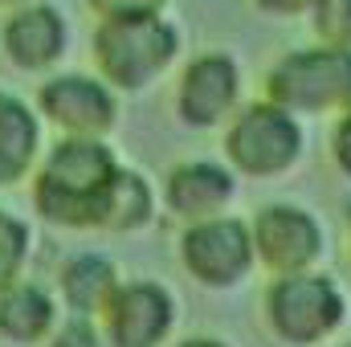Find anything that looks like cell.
Returning <instances> with one entry per match:
<instances>
[{"mask_svg": "<svg viewBox=\"0 0 351 347\" xmlns=\"http://www.w3.org/2000/svg\"><path fill=\"white\" fill-rule=\"evenodd\" d=\"M119 164L114 156L94 139L74 135L58 143L45 160V168L33 180V204L49 225L62 229H94L98 225V204L106 184L114 180Z\"/></svg>", "mask_w": 351, "mask_h": 347, "instance_id": "obj_1", "label": "cell"}, {"mask_svg": "<svg viewBox=\"0 0 351 347\" xmlns=\"http://www.w3.org/2000/svg\"><path fill=\"white\" fill-rule=\"evenodd\" d=\"M262 315L278 344L323 347L348 323L351 302L339 278L315 265V270H298V274H278L265 286Z\"/></svg>", "mask_w": 351, "mask_h": 347, "instance_id": "obj_2", "label": "cell"}, {"mask_svg": "<svg viewBox=\"0 0 351 347\" xmlns=\"http://www.w3.org/2000/svg\"><path fill=\"white\" fill-rule=\"evenodd\" d=\"M269 102L294 115H327L351 110V49L323 45L282 58L269 70Z\"/></svg>", "mask_w": 351, "mask_h": 347, "instance_id": "obj_3", "label": "cell"}, {"mask_svg": "<svg viewBox=\"0 0 351 347\" xmlns=\"http://www.w3.org/2000/svg\"><path fill=\"white\" fill-rule=\"evenodd\" d=\"M302 127L294 119V110L278 106V102H258L250 110H241L225 135V156L241 176L254 180H274L286 176L302 160Z\"/></svg>", "mask_w": 351, "mask_h": 347, "instance_id": "obj_4", "label": "cell"}, {"mask_svg": "<svg viewBox=\"0 0 351 347\" xmlns=\"http://www.w3.org/2000/svg\"><path fill=\"white\" fill-rule=\"evenodd\" d=\"M180 261H184L188 278L204 290L241 286L258 265L250 221H237L225 213L204 217V221H188V229L180 237Z\"/></svg>", "mask_w": 351, "mask_h": 347, "instance_id": "obj_5", "label": "cell"}, {"mask_svg": "<svg viewBox=\"0 0 351 347\" xmlns=\"http://www.w3.org/2000/svg\"><path fill=\"white\" fill-rule=\"evenodd\" d=\"M250 229H254L258 265L269 270V278L315 270L327 254V229L302 204H265L250 221Z\"/></svg>", "mask_w": 351, "mask_h": 347, "instance_id": "obj_6", "label": "cell"}, {"mask_svg": "<svg viewBox=\"0 0 351 347\" xmlns=\"http://www.w3.org/2000/svg\"><path fill=\"white\" fill-rule=\"evenodd\" d=\"M98 62L110 82L119 86H143L152 74H160L176 53V33L156 16H123L106 21L94 37Z\"/></svg>", "mask_w": 351, "mask_h": 347, "instance_id": "obj_7", "label": "cell"}, {"mask_svg": "<svg viewBox=\"0 0 351 347\" xmlns=\"http://www.w3.org/2000/svg\"><path fill=\"white\" fill-rule=\"evenodd\" d=\"M98 319L110 347H160L176 327V298L164 282L135 278L114 290Z\"/></svg>", "mask_w": 351, "mask_h": 347, "instance_id": "obj_8", "label": "cell"}, {"mask_svg": "<svg viewBox=\"0 0 351 347\" xmlns=\"http://www.w3.org/2000/svg\"><path fill=\"white\" fill-rule=\"evenodd\" d=\"M237 192V180L229 168L221 164H208V160H196V164H180L168 176V208L184 221H204V217H221L229 208Z\"/></svg>", "mask_w": 351, "mask_h": 347, "instance_id": "obj_9", "label": "cell"}, {"mask_svg": "<svg viewBox=\"0 0 351 347\" xmlns=\"http://www.w3.org/2000/svg\"><path fill=\"white\" fill-rule=\"evenodd\" d=\"M237 66L229 58H200L180 86V115L192 127H217L237 102Z\"/></svg>", "mask_w": 351, "mask_h": 347, "instance_id": "obj_10", "label": "cell"}, {"mask_svg": "<svg viewBox=\"0 0 351 347\" xmlns=\"http://www.w3.org/2000/svg\"><path fill=\"white\" fill-rule=\"evenodd\" d=\"M58 327V298L25 278L0 282V339L8 344H45Z\"/></svg>", "mask_w": 351, "mask_h": 347, "instance_id": "obj_11", "label": "cell"}, {"mask_svg": "<svg viewBox=\"0 0 351 347\" xmlns=\"http://www.w3.org/2000/svg\"><path fill=\"white\" fill-rule=\"evenodd\" d=\"M41 110L66 127L70 135H102L110 123H114V102L110 94L98 86V82H86V78H58L41 90Z\"/></svg>", "mask_w": 351, "mask_h": 347, "instance_id": "obj_12", "label": "cell"}, {"mask_svg": "<svg viewBox=\"0 0 351 347\" xmlns=\"http://www.w3.org/2000/svg\"><path fill=\"white\" fill-rule=\"evenodd\" d=\"M119 286H123V278H119L114 261L102 254H78L58 274V294L70 307V315H90V319H98L106 311V302L114 298Z\"/></svg>", "mask_w": 351, "mask_h": 347, "instance_id": "obj_13", "label": "cell"}, {"mask_svg": "<svg viewBox=\"0 0 351 347\" xmlns=\"http://www.w3.org/2000/svg\"><path fill=\"white\" fill-rule=\"evenodd\" d=\"M156 213V196H152V184L139 172H114V180L106 184L102 192V204H98V225L102 233H135L152 221Z\"/></svg>", "mask_w": 351, "mask_h": 347, "instance_id": "obj_14", "label": "cell"}, {"mask_svg": "<svg viewBox=\"0 0 351 347\" xmlns=\"http://www.w3.org/2000/svg\"><path fill=\"white\" fill-rule=\"evenodd\" d=\"M37 156V119L16 98L0 94V188L16 184Z\"/></svg>", "mask_w": 351, "mask_h": 347, "instance_id": "obj_15", "label": "cell"}, {"mask_svg": "<svg viewBox=\"0 0 351 347\" xmlns=\"http://www.w3.org/2000/svg\"><path fill=\"white\" fill-rule=\"evenodd\" d=\"M4 41H8V53H12L21 66L37 70V66L53 62V58L62 53V25H58V16H53L49 8H29V12H21V16L8 25Z\"/></svg>", "mask_w": 351, "mask_h": 347, "instance_id": "obj_16", "label": "cell"}, {"mask_svg": "<svg viewBox=\"0 0 351 347\" xmlns=\"http://www.w3.org/2000/svg\"><path fill=\"white\" fill-rule=\"evenodd\" d=\"M29 250H33L29 225L21 217H12L8 208H0V282L21 278V270L29 261Z\"/></svg>", "mask_w": 351, "mask_h": 347, "instance_id": "obj_17", "label": "cell"}, {"mask_svg": "<svg viewBox=\"0 0 351 347\" xmlns=\"http://www.w3.org/2000/svg\"><path fill=\"white\" fill-rule=\"evenodd\" d=\"M315 29L327 45L351 49V0H315Z\"/></svg>", "mask_w": 351, "mask_h": 347, "instance_id": "obj_18", "label": "cell"}, {"mask_svg": "<svg viewBox=\"0 0 351 347\" xmlns=\"http://www.w3.org/2000/svg\"><path fill=\"white\" fill-rule=\"evenodd\" d=\"M49 347H102V335H98V327H94L90 315H74V319H66V323L53 327Z\"/></svg>", "mask_w": 351, "mask_h": 347, "instance_id": "obj_19", "label": "cell"}, {"mask_svg": "<svg viewBox=\"0 0 351 347\" xmlns=\"http://www.w3.org/2000/svg\"><path fill=\"white\" fill-rule=\"evenodd\" d=\"M331 160L343 172V180H351V110H343V119H339V127L331 135Z\"/></svg>", "mask_w": 351, "mask_h": 347, "instance_id": "obj_20", "label": "cell"}, {"mask_svg": "<svg viewBox=\"0 0 351 347\" xmlns=\"http://www.w3.org/2000/svg\"><path fill=\"white\" fill-rule=\"evenodd\" d=\"M110 21H123V16H156L160 0H94Z\"/></svg>", "mask_w": 351, "mask_h": 347, "instance_id": "obj_21", "label": "cell"}, {"mask_svg": "<svg viewBox=\"0 0 351 347\" xmlns=\"http://www.w3.org/2000/svg\"><path fill=\"white\" fill-rule=\"evenodd\" d=\"M262 8H269V12H302L306 4H315V0H258Z\"/></svg>", "mask_w": 351, "mask_h": 347, "instance_id": "obj_22", "label": "cell"}, {"mask_svg": "<svg viewBox=\"0 0 351 347\" xmlns=\"http://www.w3.org/2000/svg\"><path fill=\"white\" fill-rule=\"evenodd\" d=\"M176 347H233V344H225L217 335H192V339H184V344H176Z\"/></svg>", "mask_w": 351, "mask_h": 347, "instance_id": "obj_23", "label": "cell"}, {"mask_svg": "<svg viewBox=\"0 0 351 347\" xmlns=\"http://www.w3.org/2000/svg\"><path fill=\"white\" fill-rule=\"evenodd\" d=\"M331 347H351V344H331Z\"/></svg>", "mask_w": 351, "mask_h": 347, "instance_id": "obj_24", "label": "cell"}]
</instances>
